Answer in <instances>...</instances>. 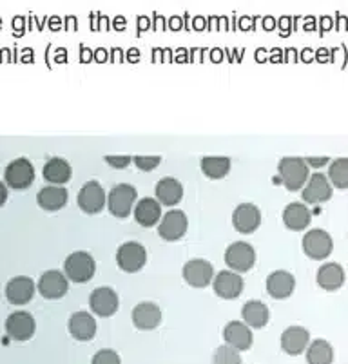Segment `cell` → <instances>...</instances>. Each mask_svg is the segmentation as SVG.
<instances>
[{
	"instance_id": "cell-1",
	"label": "cell",
	"mask_w": 348,
	"mask_h": 364,
	"mask_svg": "<svg viewBox=\"0 0 348 364\" xmlns=\"http://www.w3.org/2000/svg\"><path fill=\"white\" fill-rule=\"evenodd\" d=\"M278 176H280L278 181H281L288 191H300L310 174H308V165L303 158L285 156L278 165Z\"/></svg>"
},
{
	"instance_id": "cell-2",
	"label": "cell",
	"mask_w": 348,
	"mask_h": 364,
	"mask_svg": "<svg viewBox=\"0 0 348 364\" xmlns=\"http://www.w3.org/2000/svg\"><path fill=\"white\" fill-rule=\"evenodd\" d=\"M64 270L68 279L73 283H88L93 279L96 270V263L91 254L88 252H73L68 256L64 263Z\"/></svg>"
},
{
	"instance_id": "cell-3",
	"label": "cell",
	"mask_w": 348,
	"mask_h": 364,
	"mask_svg": "<svg viewBox=\"0 0 348 364\" xmlns=\"http://www.w3.org/2000/svg\"><path fill=\"white\" fill-rule=\"evenodd\" d=\"M135 203H137V188L129 183L116 185L107 196L109 213L116 218H127Z\"/></svg>"
},
{
	"instance_id": "cell-4",
	"label": "cell",
	"mask_w": 348,
	"mask_h": 364,
	"mask_svg": "<svg viewBox=\"0 0 348 364\" xmlns=\"http://www.w3.org/2000/svg\"><path fill=\"white\" fill-rule=\"evenodd\" d=\"M116 263L124 272L129 274L142 270L147 263V252H145L144 245H140L138 241H125L116 252Z\"/></svg>"
},
{
	"instance_id": "cell-5",
	"label": "cell",
	"mask_w": 348,
	"mask_h": 364,
	"mask_svg": "<svg viewBox=\"0 0 348 364\" xmlns=\"http://www.w3.org/2000/svg\"><path fill=\"white\" fill-rule=\"evenodd\" d=\"M332 237L330 234L321 230V228H314L310 232L305 234L303 237V252L307 254L310 259H327L332 254Z\"/></svg>"
},
{
	"instance_id": "cell-6",
	"label": "cell",
	"mask_w": 348,
	"mask_h": 364,
	"mask_svg": "<svg viewBox=\"0 0 348 364\" xmlns=\"http://www.w3.org/2000/svg\"><path fill=\"white\" fill-rule=\"evenodd\" d=\"M254 261H256V252L245 241L232 243L225 252V263L232 268V272H247L254 267Z\"/></svg>"
},
{
	"instance_id": "cell-7",
	"label": "cell",
	"mask_w": 348,
	"mask_h": 364,
	"mask_svg": "<svg viewBox=\"0 0 348 364\" xmlns=\"http://www.w3.org/2000/svg\"><path fill=\"white\" fill-rule=\"evenodd\" d=\"M4 178L9 187L22 191V188H28L35 180V168L28 158H19L6 167Z\"/></svg>"
},
{
	"instance_id": "cell-8",
	"label": "cell",
	"mask_w": 348,
	"mask_h": 364,
	"mask_svg": "<svg viewBox=\"0 0 348 364\" xmlns=\"http://www.w3.org/2000/svg\"><path fill=\"white\" fill-rule=\"evenodd\" d=\"M212 287L221 299H236L243 292V277L232 270H221L218 276H214Z\"/></svg>"
},
{
	"instance_id": "cell-9",
	"label": "cell",
	"mask_w": 348,
	"mask_h": 364,
	"mask_svg": "<svg viewBox=\"0 0 348 364\" xmlns=\"http://www.w3.org/2000/svg\"><path fill=\"white\" fill-rule=\"evenodd\" d=\"M184 279L194 289H204L214 281V268L207 259H191L184 264Z\"/></svg>"
},
{
	"instance_id": "cell-10",
	"label": "cell",
	"mask_w": 348,
	"mask_h": 364,
	"mask_svg": "<svg viewBox=\"0 0 348 364\" xmlns=\"http://www.w3.org/2000/svg\"><path fill=\"white\" fill-rule=\"evenodd\" d=\"M68 276H64L60 270H48L42 274L41 281H38V292L46 299H60L68 294Z\"/></svg>"
},
{
	"instance_id": "cell-11",
	"label": "cell",
	"mask_w": 348,
	"mask_h": 364,
	"mask_svg": "<svg viewBox=\"0 0 348 364\" xmlns=\"http://www.w3.org/2000/svg\"><path fill=\"white\" fill-rule=\"evenodd\" d=\"M89 306L96 316L111 317L120 306V301H118L115 290L109 289V287H100V289L93 290L91 297H89Z\"/></svg>"
},
{
	"instance_id": "cell-12",
	"label": "cell",
	"mask_w": 348,
	"mask_h": 364,
	"mask_svg": "<svg viewBox=\"0 0 348 364\" xmlns=\"http://www.w3.org/2000/svg\"><path fill=\"white\" fill-rule=\"evenodd\" d=\"M232 225H234L238 232L253 234L261 225L260 208L253 203L238 205L236 210L232 213Z\"/></svg>"
},
{
	"instance_id": "cell-13",
	"label": "cell",
	"mask_w": 348,
	"mask_h": 364,
	"mask_svg": "<svg viewBox=\"0 0 348 364\" xmlns=\"http://www.w3.org/2000/svg\"><path fill=\"white\" fill-rule=\"evenodd\" d=\"M185 232H187V216H185L184 210H176L174 208V210H169L162 218L158 234L165 241H178L180 237H184Z\"/></svg>"
},
{
	"instance_id": "cell-14",
	"label": "cell",
	"mask_w": 348,
	"mask_h": 364,
	"mask_svg": "<svg viewBox=\"0 0 348 364\" xmlns=\"http://www.w3.org/2000/svg\"><path fill=\"white\" fill-rule=\"evenodd\" d=\"M78 205L85 214H98L105 207V193L98 181H88L78 193Z\"/></svg>"
},
{
	"instance_id": "cell-15",
	"label": "cell",
	"mask_w": 348,
	"mask_h": 364,
	"mask_svg": "<svg viewBox=\"0 0 348 364\" xmlns=\"http://www.w3.org/2000/svg\"><path fill=\"white\" fill-rule=\"evenodd\" d=\"M330 198H332V185H330L328 176H325L321 172L310 174L307 187L303 191L305 203H323V201H328Z\"/></svg>"
},
{
	"instance_id": "cell-16",
	"label": "cell",
	"mask_w": 348,
	"mask_h": 364,
	"mask_svg": "<svg viewBox=\"0 0 348 364\" xmlns=\"http://www.w3.org/2000/svg\"><path fill=\"white\" fill-rule=\"evenodd\" d=\"M35 319L29 312H15L6 319V332L15 341H28L35 333Z\"/></svg>"
},
{
	"instance_id": "cell-17",
	"label": "cell",
	"mask_w": 348,
	"mask_h": 364,
	"mask_svg": "<svg viewBox=\"0 0 348 364\" xmlns=\"http://www.w3.org/2000/svg\"><path fill=\"white\" fill-rule=\"evenodd\" d=\"M223 339L231 348L238 350V352L248 350L253 346V332H251V326H247L245 323H240V321H232V323H228L225 326Z\"/></svg>"
},
{
	"instance_id": "cell-18",
	"label": "cell",
	"mask_w": 348,
	"mask_h": 364,
	"mask_svg": "<svg viewBox=\"0 0 348 364\" xmlns=\"http://www.w3.org/2000/svg\"><path fill=\"white\" fill-rule=\"evenodd\" d=\"M132 323L138 330H154L162 323V312L157 304L151 301L137 304L132 310Z\"/></svg>"
},
{
	"instance_id": "cell-19",
	"label": "cell",
	"mask_w": 348,
	"mask_h": 364,
	"mask_svg": "<svg viewBox=\"0 0 348 364\" xmlns=\"http://www.w3.org/2000/svg\"><path fill=\"white\" fill-rule=\"evenodd\" d=\"M296 289V277L287 270H276L267 277V292L274 299H287Z\"/></svg>"
},
{
	"instance_id": "cell-20",
	"label": "cell",
	"mask_w": 348,
	"mask_h": 364,
	"mask_svg": "<svg viewBox=\"0 0 348 364\" xmlns=\"http://www.w3.org/2000/svg\"><path fill=\"white\" fill-rule=\"evenodd\" d=\"M310 333L303 326H290L281 333V348L288 355H300L308 348Z\"/></svg>"
},
{
	"instance_id": "cell-21",
	"label": "cell",
	"mask_w": 348,
	"mask_h": 364,
	"mask_svg": "<svg viewBox=\"0 0 348 364\" xmlns=\"http://www.w3.org/2000/svg\"><path fill=\"white\" fill-rule=\"evenodd\" d=\"M69 333L78 341H91L96 333V321L88 312H75L69 317Z\"/></svg>"
},
{
	"instance_id": "cell-22",
	"label": "cell",
	"mask_w": 348,
	"mask_h": 364,
	"mask_svg": "<svg viewBox=\"0 0 348 364\" xmlns=\"http://www.w3.org/2000/svg\"><path fill=\"white\" fill-rule=\"evenodd\" d=\"M35 296V283L29 277H15L6 287V297L11 304H26Z\"/></svg>"
},
{
	"instance_id": "cell-23",
	"label": "cell",
	"mask_w": 348,
	"mask_h": 364,
	"mask_svg": "<svg viewBox=\"0 0 348 364\" xmlns=\"http://www.w3.org/2000/svg\"><path fill=\"white\" fill-rule=\"evenodd\" d=\"M162 218V205L154 198H144L135 205V220L142 227H154Z\"/></svg>"
},
{
	"instance_id": "cell-24",
	"label": "cell",
	"mask_w": 348,
	"mask_h": 364,
	"mask_svg": "<svg viewBox=\"0 0 348 364\" xmlns=\"http://www.w3.org/2000/svg\"><path fill=\"white\" fill-rule=\"evenodd\" d=\"M344 283V270L339 263H325L317 270V284L327 292L339 290Z\"/></svg>"
},
{
	"instance_id": "cell-25",
	"label": "cell",
	"mask_w": 348,
	"mask_h": 364,
	"mask_svg": "<svg viewBox=\"0 0 348 364\" xmlns=\"http://www.w3.org/2000/svg\"><path fill=\"white\" fill-rule=\"evenodd\" d=\"M310 220H312V214H310V208L307 205L294 201V203L285 207L283 223L290 230H305L310 225Z\"/></svg>"
},
{
	"instance_id": "cell-26",
	"label": "cell",
	"mask_w": 348,
	"mask_h": 364,
	"mask_svg": "<svg viewBox=\"0 0 348 364\" xmlns=\"http://www.w3.org/2000/svg\"><path fill=\"white\" fill-rule=\"evenodd\" d=\"M154 193H157V200L160 201V205H169L171 207V205L180 203V200L184 198V187L174 178H164V180L157 183Z\"/></svg>"
},
{
	"instance_id": "cell-27",
	"label": "cell",
	"mask_w": 348,
	"mask_h": 364,
	"mask_svg": "<svg viewBox=\"0 0 348 364\" xmlns=\"http://www.w3.org/2000/svg\"><path fill=\"white\" fill-rule=\"evenodd\" d=\"M268 309L267 304L261 303V301H248L243 304L241 309V317H243L245 324L251 326V328H263L265 324L268 323Z\"/></svg>"
},
{
	"instance_id": "cell-28",
	"label": "cell",
	"mask_w": 348,
	"mask_h": 364,
	"mask_svg": "<svg viewBox=\"0 0 348 364\" xmlns=\"http://www.w3.org/2000/svg\"><path fill=\"white\" fill-rule=\"evenodd\" d=\"M36 201L44 210H60L68 203V191L58 185L44 187L41 193L36 194Z\"/></svg>"
},
{
	"instance_id": "cell-29",
	"label": "cell",
	"mask_w": 348,
	"mask_h": 364,
	"mask_svg": "<svg viewBox=\"0 0 348 364\" xmlns=\"http://www.w3.org/2000/svg\"><path fill=\"white\" fill-rule=\"evenodd\" d=\"M44 178L49 183H65V181H69V178H71V165H69L64 158H51V160L44 165Z\"/></svg>"
},
{
	"instance_id": "cell-30",
	"label": "cell",
	"mask_w": 348,
	"mask_h": 364,
	"mask_svg": "<svg viewBox=\"0 0 348 364\" xmlns=\"http://www.w3.org/2000/svg\"><path fill=\"white\" fill-rule=\"evenodd\" d=\"M201 171L211 180H221L231 171V160L227 156H205L201 160Z\"/></svg>"
},
{
	"instance_id": "cell-31",
	"label": "cell",
	"mask_w": 348,
	"mask_h": 364,
	"mask_svg": "<svg viewBox=\"0 0 348 364\" xmlns=\"http://www.w3.org/2000/svg\"><path fill=\"white\" fill-rule=\"evenodd\" d=\"M334 348L330 343L325 339H317L310 343L307 348V363L308 364H332Z\"/></svg>"
},
{
	"instance_id": "cell-32",
	"label": "cell",
	"mask_w": 348,
	"mask_h": 364,
	"mask_svg": "<svg viewBox=\"0 0 348 364\" xmlns=\"http://www.w3.org/2000/svg\"><path fill=\"white\" fill-rule=\"evenodd\" d=\"M328 180L334 187L348 188V158H337L328 167Z\"/></svg>"
},
{
	"instance_id": "cell-33",
	"label": "cell",
	"mask_w": 348,
	"mask_h": 364,
	"mask_svg": "<svg viewBox=\"0 0 348 364\" xmlns=\"http://www.w3.org/2000/svg\"><path fill=\"white\" fill-rule=\"evenodd\" d=\"M212 364H241V355L238 350L231 348L228 344L220 346L212 355Z\"/></svg>"
},
{
	"instance_id": "cell-34",
	"label": "cell",
	"mask_w": 348,
	"mask_h": 364,
	"mask_svg": "<svg viewBox=\"0 0 348 364\" xmlns=\"http://www.w3.org/2000/svg\"><path fill=\"white\" fill-rule=\"evenodd\" d=\"M91 364H122V359L115 350H100L95 353Z\"/></svg>"
},
{
	"instance_id": "cell-35",
	"label": "cell",
	"mask_w": 348,
	"mask_h": 364,
	"mask_svg": "<svg viewBox=\"0 0 348 364\" xmlns=\"http://www.w3.org/2000/svg\"><path fill=\"white\" fill-rule=\"evenodd\" d=\"M135 165H137L140 171H152V168H157L158 165L162 164V158L160 156H135L132 158Z\"/></svg>"
},
{
	"instance_id": "cell-36",
	"label": "cell",
	"mask_w": 348,
	"mask_h": 364,
	"mask_svg": "<svg viewBox=\"0 0 348 364\" xmlns=\"http://www.w3.org/2000/svg\"><path fill=\"white\" fill-rule=\"evenodd\" d=\"M105 161H107L111 167L116 168H125L132 161L131 156H105Z\"/></svg>"
},
{
	"instance_id": "cell-37",
	"label": "cell",
	"mask_w": 348,
	"mask_h": 364,
	"mask_svg": "<svg viewBox=\"0 0 348 364\" xmlns=\"http://www.w3.org/2000/svg\"><path fill=\"white\" fill-rule=\"evenodd\" d=\"M307 165H312V167H323V165H327L328 158H307Z\"/></svg>"
},
{
	"instance_id": "cell-38",
	"label": "cell",
	"mask_w": 348,
	"mask_h": 364,
	"mask_svg": "<svg viewBox=\"0 0 348 364\" xmlns=\"http://www.w3.org/2000/svg\"><path fill=\"white\" fill-rule=\"evenodd\" d=\"M6 200H8V188H6V185L0 181V207L6 203Z\"/></svg>"
}]
</instances>
